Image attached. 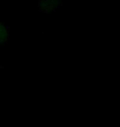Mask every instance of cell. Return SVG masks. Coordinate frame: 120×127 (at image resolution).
Instances as JSON below:
<instances>
[{
    "label": "cell",
    "instance_id": "6da1fadb",
    "mask_svg": "<svg viewBox=\"0 0 120 127\" xmlns=\"http://www.w3.org/2000/svg\"><path fill=\"white\" fill-rule=\"evenodd\" d=\"M59 3V0H41L39 4V8L41 12H50L57 8Z\"/></svg>",
    "mask_w": 120,
    "mask_h": 127
},
{
    "label": "cell",
    "instance_id": "7a4b0ae2",
    "mask_svg": "<svg viewBox=\"0 0 120 127\" xmlns=\"http://www.w3.org/2000/svg\"><path fill=\"white\" fill-rule=\"evenodd\" d=\"M9 29L3 22L0 21V44L6 43L9 40Z\"/></svg>",
    "mask_w": 120,
    "mask_h": 127
},
{
    "label": "cell",
    "instance_id": "3957f363",
    "mask_svg": "<svg viewBox=\"0 0 120 127\" xmlns=\"http://www.w3.org/2000/svg\"><path fill=\"white\" fill-rule=\"evenodd\" d=\"M0 69H1V66H0Z\"/></svg>",
    "mask_w": 120,
    "mask_h": 127
}]
</instances>
